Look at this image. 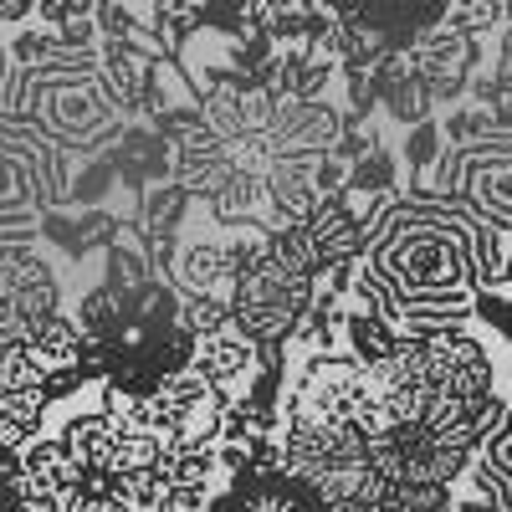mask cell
<instances>
[{
    "mask_svg": "<svg viewBox=\"0 0 512 512\" xmlns=\"http://www.w3.org/2000/svg\"><path fill=\"white\" fill-rule=\"evenodd\" d=\"M6 52H11L16 67H47V62L62 57V41H57V31L26 21V26H16V31L6 36Z\"/></svg>",
    "mask_w": 512,
    "mask_h": 512,
    "instance_id": "15",
    "label": "cell"
},
{
    "mask_svg": "<svg viewBox=\"0 0 512 512\" xmlns=\"http://www.w3.org/2000/svg\"><path fill=\"white\" fill-rule=\"evenodd\" d=\"M175 292H216L231 297L236 287V262H231V246L226 236H190L175 251Z\"/></svg>",
    "mask_w": 512,
    "mask_h": 512,
    "instance_id": "6",
    "label": "cell"
},
{
    "mask_svg": "<svg viewBox=\"0 0 512 512\" xmlns=\"http://www.w3.org/2000/svg\"><path fill=\"white\" fill-rule=\"evenodd\" d=\"M456 502V487H441V482H390L374 502V512H451Z\"/></svg>",
    "mask_w": 512,
    "mask_h": 512,
    "instance_id": "11",
    "label": "cell"
},
{
    "mask_svg": "<svg viewBox=\"0 0 512 512\" xmlns=\"http://www.w3.org/2000/svg\"><path fill=\"white\" fill-rule=\"evenodd\" d=\"M507 328H512V297H507Z\"/></svg>",
    "mask_w": 512,
    "mask_h": 512,
    "instance_id": "28",
    "label": "cell"
},
{
    "mask_svg": "<svg viewBox=\"0 0 512 512\" xmlns=\"http://www.w3.org/2000/svg\"><path fill=\"white\" fill-rule=\"evenodd\" d=\"M26 354L41 364V374L47 369H62V364H77V349H82V328L72 313H47V318H36L26 323Z\"/></svg>",
    "mask_w": 512,
    "mask_h": 512,
    "instance_id": "9",
    "label": "cell"
},
{
    "mask_svg": "<svg viewBox=\"0 0 512 512\" xmlns=\"http://www.w3.org/2000/svg\"><path fill=\"white\" fill-rule=\"evenodd\" d=\"M118 364V338H82V349H77V374L88 379V384H103Z\"/></svg>",
    "mask_w": 512,
    "mask_h": 512,
    "instance_id": "20",
    "label": "cell"
},
{
    "mask_svg": "<svg viewBox=\"0 0 512 512\" xmlns=\"http://www.w3.org/2000/svg\"><path fill=\"white\" fill-rule=\"evenodd\" d=\"M190 369L205 379V384H216V390L226 400H236L246 390V379L256 374V344L241 333V328H221V333H205L195 338V349H190Z\"/></svg>",
    "mask_w": 512,
    "mask_h": 512,
    "instance_id": "4",
    "label": "cell"
},
{
    "mask_svg": "<svg viewBox=\"0 0 512 512\" xmlns=\"http://www.w3.org/2000/svg\"><path fill=\"white\" fill-rule=\"evenodd\" d=\"M154 62L149 52H139L134 41H98V82L113 108H144V93H149V77H154Z\"/></svg>",
    "mask_w": 512,
    "mask_h": 512,
    "instance_id": "7",
    "label": "cell"
},
{
    "mask_svg": "<svg viewBox=\"0 0 512 512\" xmlns=\"http://www.w3.org/2000/svg\"><path fill=\"white\" fill-rule=\"evenodd\" d=\"M379 108H390V113L410 128V123H420V118H431L436 103H431V93H425L415 77H405V82H395V88H384V93H379Z\"/></svg>",
    "mask_w": 512,
    "mask_h": 512,
    "instance_id": "17",
    "label": "cell"
},
{
    "mask_svg": "<svg viewBox=\"0 0 512 512\" xmlns=\"http://www.w3.org/2000/svg\"><path fill=\"white\" fill-rule=\"evenodd\" d=\"M159 461V441L154 436H123L118 431V446H113V466L108 472H139V466H154Z\"/></svg>",
    "mask_w": 512,
    "mask_h": 512,
    "instance_id": "21",
    "label": "cell"
},
{
    "mask_svg": "<svg viewBox=\"0 0 512 512\" xmlns=\"http://www.w3.org/2000/svg\"><path fill=\"white\" fill-rule=\"evenodd\" d=\"M11 72H16V62H11V52H6V36H0V88L11 82Z\"/></svg>",
    "mask_w": 512,
    "mask_h": 512,
    "instance_id": "25",
    "label": "cell"
},
{
    "mask_svg": "<svg viewBox=\"0 0 512 512\" xmlns=\"http://www.w3.org/2000/svg\"><path fill=\"white\" fill-rule=\"evenodd\" d=\"M52 436L62 441V451L82 466V472H108V466H113L118 425H113L103 410H72Z\"/></svg>",
    "mask_w": 512,
    "mask_h": 512,
    "instance_id": "8",
    "label": "cell"
},
{
    "mask_svg": "<svg viewBox=\"0 0 512 512\" xmlns=\"http://www.w3.org/2000/svg\"><path fill=\"white\" fill-rule=\"evenodd\" d=\"M364 226V267L390 287L395 308H472V210L420 190L410 200H384L364 216Z\"/></svg>",
    "mask_w": 512,
    "mask_h": 512,
    "instance_id": "1",
    "label": "cell"
},
{
    "mask_svg": "<svg viewBox=\"0 0 512 512\" xmlns=\"http://www.w3.org/2000/svg\"><path fill=\"white\" fill-rule=\"evenodd\" d=\"M154 277V267H149V256L144 251H134V246H108V282L103 287H113V292H128V287H144Z\"/></svg>",
    "mask_w": 512,
    "mask_h": 512,
    "instance_id": "16",
    "label": "cell"
},
{
    "mask_svg": "<svg viewBox=\"0 0 512 512\" xmlns=\"http://www.w3.org/2000/svg\"><path fill=\"white\" fill-rule=\"evenodd\" d=\"M451 512H507V507H497L492 497H482V492H456V502H451Z\"/></svg>",
    "mask_w": 512,
    "mask_h": 512,
    "instance_id": "24",
    "label": "cell"
},
{
    "mask_svg": "<svg viewBox=\"0 0 512 512\" xmlns=\"http://www.w3.org/2000/svg\"><path fill=\"white\" fill-rule=\"evenodd\" d=\"M446 26L461 36H497L507 31V0H451Z\"/></svg>",
    "mask_w": 512,
    "mask_h": 512,
    "instance_id": "13",
    "label": "cell"
},
{
    "mask_svg": "<svg viewBox=\"0 0 512 512\" xmlns=\"http://www.w3.org/2000/svg\"><path fill=\"white\" fill-rule=\"evenodd\" d=\"M82 390H88V379L77 374V364H62V369H47V374H41V400H47V410L77 400Z\"/></svg>",
    "mask_w": 512,
    "mask_h": 512,
    "instance_id": "22",
    "label": "cell"
},
{
    "mask_svg": "<svg viewBox=\"0 0 512 512\" xmlns=\"http://www.w3.org/2000/svg\"><path fill=\"white\" fill-rule=\"evenodd\" d=\"M118 477V497L134 507V512H154L164 502V477L154 466H139V472H113Z\"/></svg>",
    "mask_w": 512,
    "mask_h": 512,
    "instance_id": "18",
    "label": "cell"
},
{
    "mask_svg": "<svg viewBox=\"0 0 512 512\" xmlns=\"http://www.w3.org/2000/svg\"><path fill=\"white\" fill-rule=\"evenodd\" d=\"M303 231H308V246L318 256V267H328V262H359L364 241H369V226H364L359 210L349 205V195H323L318 210L303 221Z\"/></svg>",
    "mask_w": 512,
    "mask_h": 512,
    "instance_id": "5",
    "label": "cell"
},
{
    "mask_svg": "<svg viewBox=\"0 0 512 512\" xmlns=\"http://www.w3.org/2000/svg\"><path fill=\"white\" fill-rule=\"evenodd\" d=\"M477 62H482V36H461L446 21L410 41V72H415L420 88L431 93V103L461 98L472 72H477Z\"/></svg>",
    "mask_w": 512,
    "mask_h": 512,
    "instance_id": "3",
    "label": "cell"
},
{
    "mask_svg": "<svg viewBox=\"0 0 512 512\" xmlns=\"http://www.w3.org/2000/svg\"><path fill=\"white\" fill-rule=\"evenodd\" d=\"M420 379L431 384V395L472 400V395L497 390V354L477 338V323L456 328V333H441V338H425Z\"/></svg>",
    "mask_w": 512,
    "mask_h": 512,
    "instance_id": "2",
    "label": "cell"
},
{
    "mask_svg": "<svg viewBox=\"0 0 512 512\" xmlns=\"http://www.w3.org/2000/svg\"><path fill=\"white\" fill-rule=\"evenodd\" d=\"M175 323H180L190 338H205V333H221V328L231 323V308H226V297H216V292H180Z\"/></svg>",
    "mask_w": 512,
    "mask_h": 512,
    "instance_id": "14",
    "label": "cell"
},
{
    "mask_svg": "<svg viewBox=\"0 0 512 512\" xmlns=\"http://www.w3.org/2000/svg\"><path fill=\"white\" fill-rule=\"evenodd\" d=\"M492 287H512V236H507V256H502V272H497Z\"/></svg>",
    "mask_w": 512,
    "mask_h": 512,
    "instance_id": "26",
    "label": "cell"
},
{
    "mask_svg": "<svg viewBox=\"0 0 512 512\" xmlns=\"http://www.w3.org/2000/svg\"><path fill=\"white\" fill-rule=\"evenodd\" d=\"M344 354L349 359H359V364H379V359H390L395 354V323L390 318H374V313H354L349 308V318H344Z\"/></svg>",
    "mask_w": 512,
    "mask_h": 512,
    "instance_id": "10",
    "label": "cell"
},
{
    "mask_svg": "<svg viewBox=\"0 0 512 512\" xmlns=\"http://www.w3.org/2000/svg\"><path fill=\"white\" fill-rule=\"evenodd\" d=\"M441 123L436 118H420V123H410V134H405V159H410V169H420V175H425V169H436V159L446 154L441 149Z\"/></svg>",
    "mask_w": 512,
    "mask_h": 512,
    "instance_id": "19",
    "label": "cell"
},
{
    "mask_svg": "<svg viewBox=\"0 0 512 512\" xmlns=\"http://www.w3.org/2000/svg\"><path fill=\"white\" fill-rule=\"evenodd\" d=\"M77 328H82V338H118L123 344V303H118V292L113 287H93L77 303Z\"/></svg>",
    "mask_w": 512,
    "mask_h": 512,
    "instance_id": "12",
    "label": "cell"
},
{
    "mask_svg": "<svg viewBox=\"0 0 512 512\" xmlns=\"http://www.w3.org/2000/svg\"><path fill=\"white\" fill-rule=\"evenodd\" d=\"M502 400H507V405H512V384H507V390H502Z\"/></svg>",
    "mask_w": 512,
    "mask_h": 512,
    "instance_id": "27",
    "label": "cell"
},
{
    "mask_svg": "<svg viewBox=\"0 0 512 512\" xmlns=\"http://www.w3.org/2000/svg\"><path fill=\"white\" fill-rule=\"evenodd\" d=\"M36 11V0H0V31L6 26H26Z\"/></svg>",
    "mask_w": 512,
    "mask_h": 512,
    "instance_id": "23",
    "label": "cell"
}]
</instances>
